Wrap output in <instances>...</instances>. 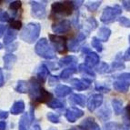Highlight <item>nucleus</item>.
Returning <instances> with one entry per match:
<instances>
[{
    "label": "nucleus",
    "mask_w": 130,
    "mask_h": 130,
    "mask_svg": "<svg viewBox=\"0 0 130 130\" xmlns=\"http://www.w3.org/2000/svg\"><path fill=\"white\" fill-rule=\"evenodd\" d=\"M17 37V33L15 32L14 29L10 28L6 32L4 37V44L5 45H9V44H12L13 41Z\"/></svg>",
    "instance_id": "4be33fe9"
},
{
    "label": "nucleus",
    "mask_w": 130,
    "mask_h": 130,
    "mask_svg": "<svg viewBox=\"0 0 130 130\" xmlns=\"http://www.w3.org/2000/svg\"><path fill=\"white\" fill-rule=\"evenodd\" d=\"M47 106H49L50 108H53V109H58V108H63L64 107L63 103L57 99H54V100H52V101L48 102Z\"/></svg>",
    "instance_id": "c756f323"
},
{
    "label": "nucleus",
    "mask_w": 130,
    "mask_h": 130,
    "mask_svg": "<svg viewBox=\"0 0 130 130\" xmlns=\"http://www.w3.org/2000/svg\"><path fill=\"white\" fill-rule=\"evenodd\" d=\"M81 126H83V128L86 130H100L98 124L93 118H90V117L85 120L81 125Z\"/></svg>",
    "instance_id": "dca6fc26"
},
{
    "label": "nucleus",
    "mask_w": 130,
    "mask_h": 130,
    "mask_svg": "<svg viewBox=\"0 0 130 130\" xmlns=\"http://www.w3.org/2000/svg\"><path fill=\"white\" fill-rule=\"evenodd\" d=\"M35 52L45 59H53L56 57L54 49L51 47L46 38H41L37 41L35 46Z\"/></svg>",
    "instance_id": "f03ea898"
},
{
    "label": "nucleus",
    "mask_w": 130,
    "mask_h": 130,
    "mask_svg": "<svg viewBox=\"0 0 130 130\" xmlns=\"http://www.w3.org/2000/svg\"><path fill=\"white\" fill-rule=\"evenodd\" d=\"M91 45L95 49H96L98 52H101L102 51V44L100 42V40L98 38V37H93L92 38V42H91Z\"/></svg>",
    "instance_id": "7c9ffc66"
},
{
    "label": "nucleus",
    "mask_w": 130,
    "mask_h": 130,
    "mask_svg": "<svg viewBox=\"0 0 130 130\" xmlns=\"http://www.w3.org/2000/svg\"><path fill=\"white\" fill-rule=\"evenodd\" d=\"M122 13L121 7L118 5H116L114 7H107L104 9L100 20L105 24H109L116 20V18Z\"/></svg>",
    "instance_id": "7ed1b4c3"
},
{
    "label": "nucleus",
    "mask_w": 130,
    "mask_h": 130,
    "mask_svg": "<svg viewBox=\"0 0 130 130\" xmlns=\"http://www.w3.org/2000/svg\"><path fill=\"white\" fill-rule=\"evenodd\" d=\"M8 117V112L7 111H0V119H5Z\"/></svg>",
    "instance_id": "a19ab883"
},
{
    "label": "nucleus",
    "mask_w": 130,
    "mask_h": 130,
    "mask_svg": "<svg viewBox=\"0 0 130 130\" xmlns=\"http://www.w3.org/2000/svg\"><path fill=\"white\" fill-rule=\"evenodd\" d=\"M98 72L99 73H105V72L107 71V69H108V66L106 65V64H101V66H100L98 68Z\"/></svg>",
    "instance_id": "58836bf2"
},
{
    "label": "nucleus",
    "mask_w": 130,
    "mask_h": 130,
    "mask_svg": "<svg viewBox=\"0 0 130 130\" xmlns=\"http://www.w3.org/2000/svg\"><path fill=\"white\" fill-rule=\"evenodd\" d=\"M71 84L73 87L77 90H85L89 87V81L80 80V79H73L71 80Z\"/></svg>",
    "instance_id": "6ab92c4d"
},
{
    "label": "nucleus",
    "mask_w": 130,
    "mask_h": 130,
    "mask_svg": "<svg viewBox=\"0 0 130 130\" xmlns=\"http://www.w3.org/2000/svg\"><path fill=\"white\" fill-rule=\"evenodd\" d=\"M10 26L12 29H15V30H19L22 26V23L19 20H12L10 22Z\"/></svg>",
    "instance_id": "72a5a7b5"
},
{
    "label": "nucleus",
    "mask_w": 130,
    "mask_h": 130,
    "mask_svg": "<svg viewBox=\"0 0 130 130\" xmlns=\"http://www.w3.org/2000/svg\"><path fill=\"white\" fill-rule=\"evenodd\" d=\"M125 59L126 60H130V47L126 50V54H125Z\"/></svg>",
    "instance_id": "49530a36"
},
{
    "label": "nucleus",
    "mask_w": 130,
    "mask_h": 130,
    "mask_svg": "<svg viewBox=\"0 0 130 130\" xmlns=\"http://www.w3.org/2000/svg\"><path fill=\"white\" fill-rule=\"evenodd\" d=\"M71 100L75 104L78 105V106H85L86 105V96L84 95H81V94H75V95H72Z\"/></svg>",
    "instance_id": "b1692460"
},
{
    "label": "nucleus",
    "mask_w": 130,
    "mask_h": 130,
    "mask_svg": "<svg viewBox=\"0 0 130 130\" xmlns=\"http://www.w3.org/2000/svg\"><path fill=\"white\" fill-rule=\"evenodd\" d=\"M78 69H79V71H80L83 75H87V76H91V77H95V72L92 70L91 67H89L88 66H87L86 64H82V65L79 66Z\"/></svg>",
    "instance_id": "393cba45"
},
{
    "label": "nucleus",
    "mask_w": 130,
    "mask_h": 130,
    "mask_svg": "<svg viewBox=\"0 0 130 130\" xmlns=\"http://www.w3.org/2000/svg\"><path fill=\"white\" fill-rule=\"evenodd\" d=\"M114 86V88L118 92H121V93H126V92L128 91V88H129L130 84L127 82H125V81H122L117 79V81L114 82L113 84Z\"/></svg>",
    "instance_id": "f3484780"
},
{
    "label": "nucleus",
    "mask_w": 130,
    "mask_h": 130,
    "mask_svg": "<svg viewBox=\"0 0 130 130\" xmlns=\"http://www.w3.org/2000/svg\"><path fill=\"white\" fill-rule=\"evenodd\" d=\"M33 114H31V116H29L28 114H25L24 116H22L21 119L19 121V125H18V130H27V128L29 127V126L32 123L33 120Z\"/></svg>",
    "instance_id": "ddd939ff"
},
{
    "label": "nucleus",
    "mask_w": 130,
    "mask_h": 130,
    "mask_svg": "<svg viewBox=\"0 0 130 130\" xmlns=\"http://www.w3.org/2000/svg\"><path fill=\"white\" fill-rule=\"evenodd\" d=\"M71 27V24L68 20H63L58 23H56L52 26V30L55 33H66Z\"/></svg>",
    "instance_id": "1a4fd4ad"
},
{
    "label": "nucleus",
    "mask_w": 130,
    "mask_h": 130,
    "mask_svg": "<svg viewBox=\"0 0 130 130\" xmlns=\"http://www.w3.org/2000/svg\"><path fill=\"white\" fill-rule=\"evenodd\" d=\"M100 5H101V2H100V1H96V2H92V3L89 2V3H87L86 6H87V8L88 9L89 11L94 12V11H95L99 7Z\"/></svg>",
    "instance_id": "2f4dec72"
},
{
    "label": "nucleus",
    "mask_w": 130,
    "mask_h": 130,
    "mask_svg": "<svg viewBox=\"0 0 130 130\" xmlns=\"http://www.w3.org/2000/svg\"><path fill=\"white\" fill-rule=\"evenodd\" d=\"M3 60H4L5 69L11 70L14 65H15V63L17 62V56L13 54H7L6 56H4Z\"/></svg>",
    "instance_id": "4468645a"
},
{
    "label": "nucleus",
    "mask_w": 130,
    "mask_h": 130,
    "mask_svg": "<svg viewBox=\"0 0 130 130\" xmlns=\"http://www.w3.org/2000/svg\"><path fill=\"white\" fill-rule=\"evenodd\" d=\"M5 83V79H4V75H3L2 69L0 68V87H2Z\"/></svg>",
    "instance_id": "79ce46f5"
},
{
    "label": "nucleus",
    "mask_w": 130,
    "mask_h": 130,
    "mask_svg": "<svg viewBox=\"0 0 130 130\" xmlns=\"http://www.w3.org/2000/svg\"><path fill=\"white\" fill-rule=\"evenodd\" d=\"M32 15L37 18H43L46 15V4L37 1H31Z\"/></svg>",
    "instance_id": "423d86ee"
},
{
    "label": "nucleus",
    "mask_w": 130,
    "mask_h": 130,
    "mask_svg": "<svg viewBox=\"0 0 130 130\" xmlns=\"http://www.w3.org/2000/svg\"><path fill=\"white\" fill-rule=\"evenodd\" d=\"M50 130H56V129H54V128H51Z\"/></svg>",
    "instance_id": "3c124183"
},
{
    "label": "nucleus",
    "mask_w": 130,
    "mask_h": 130,
    "mask_svg": "<svg viewBox=\"0 0 130 130\" xmlns=\"http://www.w3.org/2000/svg\"><path fill=\"white\" fill-rule=\"evenodd\" d=\"M71 92H72V89L70 88L69 87L65 86V85L58 86V87L55 89V94H56V95L58 96V98H64L66 95H69Z\"/></svg>",
    "instance_id": "a211bd4d"
},
{
    "label": "nucleus",
    "mask_w": 130,
    "mask_h": 130,
    "mask_svg": "<svg viewBox=\"0 0 130 130\" xmlns=\"http://www.w3.org/2000/svg\"><path fill=\"white\" fill-rule=\"evenodd\" d=\"M74 6L75 5L73 4V2H69V1L54 2L51 6V9L56 14L68 17V15H71L73 10H74Z\"/></svg>",
    "instance_id": "20e7f679"
},
{
    "label": "nucleus",
    "mask_w": 130,
    "mask_h": 130,
    "mask_svg": "<svg viewBox=\"0 0 130 130\" xmlns=\"http://www.w3.org/2000/svg\"><path fill=\"white\" fill-rule=\"evenodd\" d=\"M117 79L125 81V82H127L130 84V73H123V74L117 76Z\"/></svg>",
    "instance_id": "c9c22d12"
},
{
    "label": "nucleus",
    "mask_w": 130,
    "mask_h": 130,
    "mask_svg": "<svg viewBox=\"0 0 130 130\" xmlns=\"http://www.w3.org/2000/svg\"><path fill=\"white\" fill-rule=\"evenodd\" d=\"M41 30V26L38 23H29L22 30L20 37L22 40L29 44H33L37 41Z\"/></svg>",
    "instance_id": "f257e3e1"
},
{
    "label": "nucleus",
    "mask_w": 130,
    "mask_h": 130,
    "mask_svg": "<svg viewBox=\"0 0 130 130\" xmlns=\"http://www.w3.org/2000/svg\"><path fill=\"white\" fill-rule=\"evenodd\" d=\"M21 5H22L21 1H14V2H12L10 4L9 8H10L11 10H13L14 12H17V11L21 7Z\"/></svg>",
    "instance_id": "473e14b6"
},
{
    "label": "nucleus",
    "mask_w": 130,
    "mask_h": 130,
    "mask_svg": "<svg viewBox=\"0 0 130 130\" xmlns=\"http://www.w3.org/2000/svg\"><path fill=\"white\" fill-rule=\"evenodd\" d=\"M48 75H49V70H48V67L46 65H41L39 67L38 71H37V78H38L39 82L44 83L46 82V78H47Z\"/></svg>",
    "instance_id": "2eb2a0df"
},
{
    "label": "nucleus",
    "mask_w": 130,
    "mask_h": 130,
    "mask_svg": "<svg viewBox=\"0 0 130 130\" xmlns=\"http://www.w3.org/2000/svg\"><path fill=\"white\" fill-rule=\"evenodd\" d=\"M129 41H130V36H129Z\"/></svg>",
    "instance_id": "603ef678"
},
{
    "label": "nucleus",
    "mask_w": 130,
    "mask_h": 130,
    "mask_svg": "<svg viewBox=\"0 0 130 130\" xmlns=\"http://www.w3.org/2000/svg\"><path fill=\"white\" fill-rule=\"evenodd\" d=\"M47 118L51 123L57 124L59 123V117L58 116H56V114H53V113H48L47 114Z\"/></svg>",
    "instance_id": "f704fd0d"
},
{
    "label": "nucleus",
    "mask_w": 130,
    "mask_h": 130,
    "mask_svg": "<svg viewBox=\"0 0 130 130\" xmlns=\"http://www.w3.org/2000/svg\"><path fill=\"white\" fill-rule=\"evenodd\" d=\"M52 98V95L49 92H47L45 88L41 87L40 89V93H39V95L38 98H37V101L39 103H46L48 102L50 99Z\"/></svg>",
    "instance_id": "412c9836"
},
{
    "label": "nucleus",
    "mask_w": 130,
    "mask_h": 130,
    "mask_svg": "<svg viewBox=\"0 0 130 130\" xmlns=\"http://www.w3.org/2000/svg\"><path fill=\"white\" fill-rule=\"evenodd\" d=\"M76 62V58L73 56H65L63 58H61L59 60V66L60 67H64V66H67V65H71V64Z\"/></svg>",
    "instance_id": "cd10ccee"
},
{
    "label": "nucleus",
    "mask_w": 130,
    "mask_h": 130,
    "mask_svg": "<svg viewBox=\"0 0 130 130\" xmlns=\"http://www.w3.org/2000/svg\"><path fill=\"white\" fill-rule=\"evenodd\" d=\"M126 117H127V120L130 123V105L126 106Z\"/></svg>",
    "instance_id": "37998d69"
},
{
    "label": "nucleus",
    "mask_w": 130,
    "mask_h": 130,
    "mask_svg": "<svg viewBox=\"0 0 130 130\" xmlns=\"http://www.w3.org/2000/svg\"><path fill=\"white\" fill-rule=\"evenodd\" d=\"M86 38V36L83 35V34H79L76 38L72 39L71 41L68 44V49L72 52H76L78 51L79 47H80V44L82 43L83 41Z\"/></svg>",
    "instance_id": "9b49d317"
},
{
    "label": "nucleus",
    "mask_w": 130,
    "mask_h": 130,
    "mask_svg": "<svg viewBox=\"0 0 130 130\" xmlns=\"http://www.w3.org/2000/svg\"><path fill=\"white\" fill-rule=\"evenodd\" d=\"M9 15L7 12H3V13L0 14V21L2 22H7L9 21Z\"/></svg>",
    "instance_id": "4c0bfd02"
},
{
    "label": "nucleus",
    "mask_w": 130,
    "mask_h": 130,
    "mask_svg": "<svg viewBox=\"0 0 130 130\" xmlns=\"http://www.w3.org/2000/svg\"><path fill=\"white\" fill-rule=\"evenodd\" d=\"M76 68L75 67H68V68H66V69H64L63 71L61 72L60 77L63 80H67V78L69 77L70 76H72L74 73H76Z\"/></svg>",
    "instance_id": "bb28decb"
},
{
    "label": "nucleus",
    "mask_w": 130,
    "mask_h": 130,
    "mask_svg": "<svg viewBox=\"0 0 130 130\" xmlns=\"http://www.w3.org/2000/svg\"><path fill=\"white\" fill-rule=\"evenodd\" d=\"M112 105L116 115H120L122 112V101H120L118 99H113Z\"/></svg>",
    "instance_id": "c85d7f7f"
},
{
    "label": "nucleus",
    "mask_w": 130,
    "mask_h": 130,
    "mask_svg": "<svg viewBox=\"0 0 130 130\" xmlns=\"http://www.w3.org/2000/svg\"><path fill=\"white\" fill-rule=\"evenodd\" d=\"M15 90L19 93H27L28 90H29V84L26 83V81H18L17 87H15Z\"/></svg>",
    "instance_id": "a878e982"
},
{
    "label": "nucleus",
    "mask_w": 130,
    "mask_h": 130,
    "mask_svg": "<svg viewBox=\"0 0 130 130\" xmlns=\"http://www.w3.org/2000/svg\"><path fill=\"white\" fill-rule=\"evenodd\" d=\"M122 3H123L124 7H125L126 10L130 11V1H122Z\"/></svg>",
    "instance_id": "c03bdc74"
},
{
    "label": "nucleus",
    "mask_w": 130,
    "mask_h": 130,
    "mask_svg": "<svg viewBox=\"0 0 130 130\" xmlns=\"http://www.w3.org/2000/svg\"><path fill=\"white\" fill-rule=\"evenodd\" d=\"M41 87H40L39 82H37L36 79H32L30 84H29V90H28V93H29L30 98L37 100L39 95V93H40Z\"/></svg>",
    "instance_id": "9d476101"
},
{
    "label": "nucleus",
    "mask_w": 130,
    "mask_h": 130,
    "mask_svg": "<svg viewBox=\"0 0 130 130\" xmlns=\"http://www.w3.org/2000/svg\"><path fill=\"white\" fill-rule=\"evenodd\" d=\"M5 31H6V26H4V25H0V37L3 36Z\"/></svg>",
    "instance_id": "a18cd8bd"
},
{
    "label": "nucleus",
    "mask_w": 130,
    "mask_h": 130,
    "mask_svg": "<svg viewBox=\"0 0 130 130\" xmlns=\"http://www.w3.org/2000/svg\"><path fill=\"white\" fill-rule=\"evenodd\" d=\"M49 39L51 43L54 45V47L60 54H65L67 52V40L65 37L56 35H49Z\"/></svg>",
    "instance_id": "39448f33"
},
{
    "label": "nucleus",
    "mask_w": 130,
    "mask_h": 130,
    "mask_svg": "<svg viewBox=\"0 0 130 130\" xmlns=\"http://www.w3.org/2000/svg\"><path fill=\"white\" fill-rule=\"evenodd\" d=\"M57 82H58V77H57V76H53L50 77V79H49V85L50 86H54V85Z\"/></svg>",
    "instance_id": "ea45409f"
},
{
    "label": "nucleus",
    "mask_w": 130,
    "mask_h": 130,
    "mask_svg": "<svg viewBox=\"0 0 130 130\" xmlns=\"http://www.w3.org/2000/svg\"><path fill=\"white\" fill-rule=\"evenodd\" d=\"M119 23L121 26H125V27H130V19L125 18V17L119 18Z\"/></svg>",
    "instance_id": "e433bc0d"
},
{
    "label": "nucleus",
    "mask_w": 130,
    "mask_h": 130,
    "mask_svg": "<svg viewBox=\"0 0 130 130\" xmlns=\"http://www.w3.org/2000/svg\"><path fill=\"white\" fill-rule=\"evenodd\" d=\"M11 113L13 115H18V114H21L25 111V103L21 100L19 101H17V102L14 103V105L12 106L10 109Z\"/></svg>",
    "instance_id": "aec40b11"
},
{
    "label": "nucleus",
    "mask_w": 130,
    "mask_h": 130,
    "mask_svg": "<svg viewBox=\"0 0 130 130\" xmlns=\"http://www.w3.org/2000/svg\"><path fill=\"white\" fill-rule=\"evenodd\" d=\"M85 62H86V65L88 66L89 67H95V66H96L98 63H99V56H98V55L96 54V53L95 52H90L89 51L88 53H87V56H86V60H85Z\"/></svg>",
    "instance_id": "f8f14e48"
},
{
    "label": "nucleus",
    "mask_w": 130,
    "mask_h": 130,
    "mask_svg": "<svg viewBox=\"0 0 130 130\" xmlns=\"http://www.w3.org/2000/svg\"><path fill=\"white\" fill-rule=\"evenodd\" d=\"M2 48V45H1V43H0V49Z\"/></svg>",
    "instance_id": "8fccbe9b"
},
{
    "label": "nucleus",
    "mask_w": 130,
    "mask_h": 130,
    "mask_svg": "<svg viewBox=\"0 0 130 130\" xmlns=\"http://www.w3.org/2000/svg\"><path fill=\"white\" fill-rule=\"evenodd\" d=\"M103 103V96L100 94H95L92 95L88 98L87 101V108L89 111H95L96 108H98Z\"/></svg>",
    "instance_id": "0eeeda50"
},
{
    "label": "nucleus",
    "mask_w": 130,
    "mask_h": 130,
    "mask_svg": "<svg viewBox=\"0 0 130 130\" xmlns=\"http://www.w3.org/2000/svg\"><path fill=\"white\" fill-rule=\"evenodd\" d=\"M70 130H86V129H84L82 126H75V127L71 128Z\"/></svg>",
    "instance_id": "09e8293b"
},
{
    "label": "nucleus",
    "mask_w": 130,
    "mask_h": 130,
    "mask_svg": "<svg viewBox=\"0 0 130 130\" xmlns=\"http://www.w3.org/2000/svg\"><path fill=\"white\" fill-rule=\"evenodd\" d=\"M6 126L7 124L5 121H0V130H5L6 129Z\"/></svg>",
    "instance_id": "de8ad7c7"
},
{
    "label": "nucleus",
    "mask_w": 130,
    "mask_h": 130,
    "mask_svg": "<svg viewBox=\"0 0 130 130\" xmlns=\"http://www.w3.org/2000/svg\"><path fill=\"white\" fill-rule=\"evenodd\" d=\"M83 115H84V112L77 107H71V108L67 109L66 112V117L70 123L76 122V120L79 117H83Z\"/></svg>",
    "instance_id": "6e6552de"
},
{
    "label": "nucleus",
    "mask_w": 130,
    "mask_h": 130,
    "mask_svg": "<svg viewBox=\"0 0 130 130\" xmlns=\"http://www.w3.org/2000/svg\"><path fill=\"white\" fill-rule=\"evenodd\" d=\"M111 35V30L107 27H101L98 31V39L100 41H107Z\"/></svg>",
    "instance_id": "5701e85b"
}]
</instances>
